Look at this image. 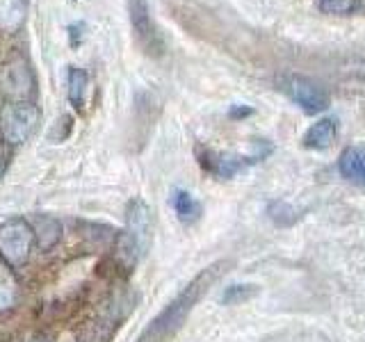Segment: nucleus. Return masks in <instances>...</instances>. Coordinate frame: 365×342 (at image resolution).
Masks as SVG:
<instances>
[{
  "label": "nucleus",
  "mask_w": 365,
  "mask_h": 342,
  "mask_svg": "<svg viewBox=\"0 0 365 342\" xmlns=\"http://www.w3.org/2000/svg\"><path fill=\"white\" fill-rule=\"evenodd\" d=\"M228 265L226 260L212 262L205 269H201L197 276H194L185 288H182L174 299H171L163 311H160L151 322L146 324V328L140 333L135 342H167L169 338H174L180 326L187 322L190 313L197 308V304L205 296L217 279L224 274V267Z\"/></svg>",
  "instance_id": "obj_1"
},
{
  "label": "nucleus",
  "mask_w": 365,
  "mask_h": 342,
  "mask_svg": "<svg viewBox=\"0 0 365 342\" xmlns=\"http://www.w3.org/2000/svg\"><path fill=\"white\" fill-rule=\"evenodd\" d=\"M34 247V235L26 217H11L0 224V256L9 267L26 265Z\"/></svg>",
  "instance_id": "obj_2"
},
{
  "label": "nucleus",
  "mask_w": 365,
  "mask_h": 342,
  "mask_svg": "<svg viewBox=\"0 0 365 342\" xmlns=\"http://www.w3.org/2000/svg\"><path fill=\"white\" fill-rule=\"evenodd\" d=\"M41 119V112L34 103H7L0 112V128L3 140L9 146L26 144L34 135Z\"/></svg>",
  "instance_id": "obj_3"
},
{
  "label": "nucleus",
  "mask_w": 365,
  "mask_h": 342,
  "mask_svg": "<svg viewBox=\"0 0 365 342\" xmlns=\"http://www.w3.org/2000/svg\"><path fill=\"white\" fill-rule=\"evenodd\" d=\"M128 16H130L135 39L142 46V51L151 57L163 55L165 41H163V34H160L155 21H153L148 0H128Z\"/></svg>",
  "instance_id": "obj_4"
},
{
  "label": "nucleus",
  "mask_w": 365,
  "mask_h": 342,
  "mask_svg": "<svg viewBox=\"0 0 365 342\" xmlns=\"http://www.w3.org/2000/svg\"><path fill=\"white\" fill-rule=\"evenodd\" d=\"M0 91L9 98V103H32L34 76L23 57H14L0 68Z\"/></svg>",
  "instance_id": "obj_5"
},
{
  "label": "nucleus",
  "mask_w": 365,
  "mask_h": 342,
  "mask_svg": "<svg viewBox=\"0 0 365 342\" xmlns=\"http://www.w3.org/2000/svg\"><path fill=\"white\" fill-rule=\"evenodd\" d=\"M279 85L285 94H288V98L292 103H297V105L308 114H317V112L327 110V105H329V94L317 83H313V80H308V78L285 76V78H281Z\"/></svg>",
  "instance_id": "obj_6"
},
{
  "label": "nucleus",
  "mask_w": 365,
  "mask_h": 342,
  "mask_svg": "<svg viewBox=\"0 0 365 342\" xmlns=\"http://www.w3.org/2000/svg\"><path fill=\"white\" fill-rule=\"evenodd\" d=\"M125 231L137 239L142 254L146 256V251L151 249V242H153L155 222H153V212L148 208V203L140 197L130 199L128 205H125Z\"/></svg>",
  "instance_id": "obj_7"
},
{
  "label": "nucleus",
  "mask_w": 365,
  "mask_h": 342,
  "mask_svg": "<svg viewBox=\"0 0 365 342\" xmlns=\"http://www.w3.org/2000/svg\"><path fill=\"white\" fill-rule=\"evenodd\" d=\"M260 157H265L262 153L256 155H237V153H217V151H203L201 153V165L210 171V174L220 178H233L249 165L258 162Z\"/></svg>",
  "instance_id": "obj_8"
},
{
  "label": "nucleus",
  "mask_w": 365,
  "mask_h": 342,
  "mask_svg": "<svg viewBox=\"0 0 365 342\" xmlns=\"http://www.w3.org/2000/svg\"><path fill=\"white\" fill-rule=\"evenodd\" d=\"M30 228H32V235H34V244H37L41 251H51L57 242L62 239V222L57 219L53 214H46V212H34L30 217H26Z\"/></svg>",
  "instance_id": "obj_9"
},
{
  "label": "nucleus",
  "mask_w": 365,
  "mask_h": 342,
  "mask_svg": "<svg viewBox=\"0 0 365 342\" xmlns=\"http://www.w3.org/2000/svg\"><path fill=\"white\" fill-rule=\"evenodd\" d=\"M112 249H114V262H117V267L123 274H133L144 258L140 244H137V239L125 231V228L117 235V239H114Z\"/></svg>",
  "instance_id": "obj_10"
},
{
  "label": "nucleus",
  "mask_w": 365,
  "mask_h": 342,
  "mask_svg": "<svg viewBox=\"0 0 365 342\" xmlns=\"http://www.w3.org/2000/svg\"><path fill=\"white\" fill-rule=\"evenodd\" d=\"M338 169L342 178H347L349 182L365 187V148L363 146H349L342 151L338 160Z\"/></svg>",
  "instance_id": "obj_11"
},
{
  "label": "nucleus",
  "mask_w": 365,
  "mask_h": 342,
  "mask_svg": "<svg viewBox=\"0 0 365 342\" xmlns=\"http://www.w3.org/2000/svg\"><path fill=\"white\" fill-rule=\"evenodd\" d=\"M336 137H338V121L334 117L319 119L306 130L304 146L306 148H315V151H322V148H329L331 144L336 142Z\"/></svg>",
  "instance_id": "obj_12"
},
{
  "label": "nucleus",
  "mask_w": 365,
  "mask_h": 342,
  "mask_svg": "<svg viewBox=\"0 0 365 342\" xmlns=\"http://www.w3.org/2000/svg\"><path fill=\"white\" fill-rule=\"evenodd\" d=\"M19 296H21V283L14 274V267H9L0 258V313L11 311L19 304Z\"/></svg>",
  "instance_id": "obj_13"
},
{
  "label": "nucleus",
  "mask_w": 365,
  "mask_h": 342,
  "mask_svg": "<svg viewBox=\"0 0 365 342\" xmlns=\"http://www.w3.org/2000/svg\"><path fill=\"white\" fill-rule=\"evenodd\" d=\"M30 0H0V30L16 32L28 19Z\"/></svg>",
  "instance_id": "obj_14"
},
{
  "label": "nucleus",
  "mask_w": 365,
  "mask_h": 342,
  "mask_svg": "<svg viewBox=\"0 0 365 342\" xmlns=\"http://www.w3.org/2000/svg\"><path fill=\"white\" fill-rule=\"evenodd\" d=\"M87 87H89V76L85 68L80 66H68L66 68V98L76 110L85 108L87 98Z\"/></svg>",
  "instance_id": "obj_15"
},
{
  "label": "nucleus",
  "mask_w": 365,
  "mask_h": 342,
  "mask_svg": "<svg viewBox=\"0 0 365 342\" xmlns=\"http://www.w3.org/2000/svg\"><path fill=\"white\" fill-rule=\"evenodd\" d=\"M171 208L182 224H194L201 217V203L192 197L187 190H174L171 192Z\"/></svg>",
  "instance_id": "obj_16"
},
{
  "label": "nucleus",
  "mask_w": 365,
  "mask_h": 342,
  "mask_svg": "<svg viewBox=\"0 0 365 342\" xmlns=\"http://www.w3.org/2000/svg\"><path fill=\"white\" fill-rule=\"evenodd\" d=\"M256 294H258V285L235 283V285H228V288L222 292V304L224 306H237V304L249 301L251 296H256Z\"/></svg>",
  "instance_id": "obj_17"
},
{
  "label": "nucleus",
  "mask_w": 365,
  "mask_h": 342,
  "mask_svg": "<svg viewBox=\"0 0 365 342\" xmlns=\"http://www.w3.org/2000/svg\"><path fill=\"white\" fill-rule=\"evenodd\" d=\"M317 9L331 16H349L354 11H359V0H315Z\"/></svg>",
  "instance_id": "obj_18"
},
{
  "label": "nucleus",
  "mask_w": 365,
  "mask_h": 342,
  "mask_svg": "<svg viewBox=\"0 0 365 342\" xmlns=\"http://www.w3.org/2000/svg\"><path fill=\"white\" fill-rule=\"evenodd\" d=\"M267 212H269V217H272V222H277L279 226H288V224H292V222L297 219V217H292L294 210L290 208L288 203H283V201H274V203H269Z\"/></svg>",
  "instance_id": "obj_19"
},
{
  "label": "nucleus",
  "mask_w": 365,
  "mask_h": 342,
  "mask_svg": "<svg viewBox=\"0 0 365 342\" xmlns=\"http://www.w3.org/2000/svg\"><path fill=\"white\" fill-rule=\"evenodd\" d=\"M71 128H73V117L71 114H62L60 119L55 121V128H53V140L55 142H64L68 135H71Z\"/></svg>",
  "instance_id": "obj_20"
},
{
  "label": "nucleus",
  "mask_w": 365,
  "mask_h": 342,
  "mask_svg": "<svg viewBox=\"0 0 365 342\" xmlns=\"http://www.w3.org/2000/svg\"><path fill=\"white\" fill-rule=\"evenodd\" d=\"M66 32H68V43H71L73 48H78L80 41L85 39V23H83V21L71 23V26L66 28Z\"/></svg>",
  "instance_id": "obj_21"
},
{
  "label": "nucleus",
  "mask_w": 365,
  "mask_h": 342,
  "mask_svg": "<svg viewBox=\"0 0 365 342\" xmlns=\"http://www.w3.org/2000/svg\"><path fill=\"white\" fill-rule=\"evenodd\" d=\"M9 162H11V146L5 140H0V180L7 174Z\"/></svg>",
  "instance_id": "obj_22"
},
{
  "label": "nucleus",
  "mask_w": 365,
  "mask_h": 342,
  "mask_svg": "<svg viewBox=\"0 0 365 342\" xmlns=\"http://www.w3.org/2000/svg\"><path fill=\"white\" fill-rule=\"evenodd\" d=\"M249 114H254V110L247 108V105H233L228 110V117L231 119H242V117H249Z\"/></svg>",
  "instance_id": "obj_23"
},
{
  "label": "nucleus",
  "mask_w": 365,
  "mask_h": 342,
  "mask_svg": "<svg viewBox=\"0 0 365 342\" xmlns=\"http://www.w3.org/2000/svg\"><path fill=\"white\" fill-rule=\"evenodd\" d=\"M26 342H43V340H39V338H30V340H26Z\"/></svg>",
  "instance_id": "obj_24"
}]
</instances>
